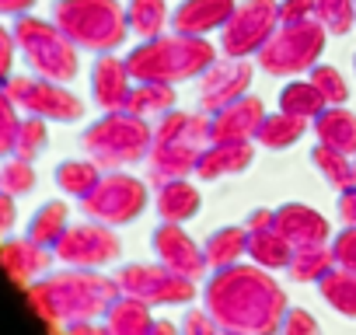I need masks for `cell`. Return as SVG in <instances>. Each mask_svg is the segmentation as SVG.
I'll use <instances>...</instances> for the list:
<instances>
[{"label": "cell", "mask_w": 356, "mask_h": 335, "mask_svg": "<svg viewBox=\"0 0 356 335\" xmlns=\"http://www.w3.org/2000/svg\"><path fill=\"white\" fill-rule=\"evenodd\" d=\"M108 293L112 290L105 283H98L95 276H53L46 283L29 286V300L46 321L84 318V314L98 311Z\"/></svg>", "instance_id": "obj_1"}, {"label": "cell", "mask_w": 356, "mask_h": 335, "mask_svg": "<svg viewBox=\"0 0 356 335\" xmlns=\"http://www.w3.org/2000/svg\"><path fill=\"white\" fill-rule=\"evenodd\" d=\"M0 186H4L11 196L15 193H25V189H32V172H29L22 161H11L4 172H0Z\"/></svg>", "instance_id": "obj_6"}, {"label": "cell", "mask_w": 356, "mask_h": 335, "mask_svg": "<svg viewBox=\"0 0 356 335\" xmlns=\"http://www.w3.org/2000/svg\"><path fill=\"white\" fill-rule=\"evenodd\" d=\"M0 262H4V269L18 283H32L46 269V255H42V248L32 238L29 241H4L0 245Z\"/></svg>", "instance_id": "obj_2"}, {"label": "cell", "mask_w": 356, "mask_h": 335, "mask_svg": "<svg viewBox=\"0 0 356 335\" xmlns=\"http://www.w3.org/2000/svg\"><path fill=\"white\" fill-rule=\"evenodd\" d=\"M63 335H108V332H102V328H95V325H84V321H74Z\"/></svg>", "instance_id": "obj_10"}, {"label": "cell", "mask_w": 356, "mask_h": 335, "mask_svg": "<svg viewBox=\"0 0 356 335\" xmlns=\"http://www.w3.org/2000/svg\"><path fill=\"white\" fill-rule=\"evenodd\" d=\"M15 217H18V210H15L11 196H0V234H8L15 227Z\"/></svg>", "instance_id": "obj_8"}, {"label": "cell", "mask_w": 356, "mask_h": 335, "mask_svg": "<svg viewBox=\"0 0 356 335\" xmlns=\"http://www.w3.org/2000/svg\"><path fill=\"white\" fill-rule=\"evenodd\" d=\"M56 252H60V259H67V262L88 265V262H102L105 255H112V241H105L98 231L77 227V231H67V234L56 241Z\"/></svg>", "instance_id": "obj_3"}, {"label": "cell", "mask_w": 356, "mask_h": 335, "mask_svg": "<svg viewBox=\"0 0 356 335\" xmlns=\"http://www.w3.org/2000/svg\"><path fill=\"white\" fill-rule=\"evenodd\" d=\"M63 224H67L63 206H42V210L32 217V224H29V238H32L35 245H56V241L63 238Z\"/></svg>", "instance_id": "obj_4"}, {"label": "cell", "mask_w": 356, "mask_h": 335, "mask_svg": "<svg viewBox=\"0 0 356 335\" xmlns=\"http://www.w3.org/2000/svg\"><path fill=\"white\" fill-rule=\"evenodd\" d=\"M8 70H11V35L0 28V81L8 77Z\"/></svg>", "instance_id": "obj_9"}, {"label": "cell", "mask_w": 356, "mask_h": 335, "mask_svg": "<svg viewBox=\"0 0 356 335\" xmlns=\"http://www.w3.org/2000/svg\"><path fill=\"white\" fill-rule=\"evenodd\" d=\"M157 335H171V328H168V325H161V328H157Z\"/></svg>", "instance_id": "obj_13"}, {"label": "cell", "mask_w": 356, "mask_h": 335, "mask_svg": "<svg viewBox=\"0 0 356 335\" xmlns=\"http://www.w3.org/2000/svg\"><path fill=\"white\" fill-rule=\"evenodd\" d=\"M15 133H18V126H15V112H11V101L0 95V154H8L11 147H15Z\"/></svg>", "instance_id": "obj_7"}, {"label": "cell", "mask_w": 356, "mask_h": 335, "mask_svg": "<svg viewBox=\"0 0 356 335\" xmlns=\"http://www.w3.org/2000/svg\"><path fill=\"white\" fill-rule=\"evenodd\" d=\"M108 335H147V318L136 304H122L108 318Z\"/></svg>", "instance_id": "obj_5"}, {"label": "cell", "mask_w": 356, "mask_h": 335, "mask_svg": "<svg viewBox=\"0 0 356 335\" xmlns=\"http://www.w3.org/2000/svg\"><path fill=\"white\" fill-rule=\"evenodd\" d=\"M290 335H314V325L304 318V321H297V325L290 328Z\"/></svg>", "instance_id": "obj_11"}, {"label": "cell", "mask_w": 356, "mask_h": 335, "mask_svg": "<svg viewBox=\"0 0 356 335\" xmlns=\"http://www.w3.org/2000/svg\"><path fill=\"white\" fill-rule=\"evenodd\" d=\"M25 4H29V0H0V11H18Z\"/></svg>", "instance_id": "obj_12"}]
</instances>
